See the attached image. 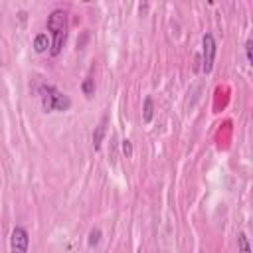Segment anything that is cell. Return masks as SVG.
<instances>
[{
  "mask_svg": "<svg viewBox=\"0 0 253 253\" xmlns=\"http://www.w3.org/2000/svg\"><path fill=\"white\" fill-rule=\"evenodd\" d=\"M47 30L51 32L49 53L59 55V51L63 49L65 40H67V12L61 10V8L51 10L49 16H47Z\"/></svg>",
  "mask_w": 253,
  "mask_h": 253,
  "instance_id": "6da1fadb",
  "label": "cell"
},
{
  "mask_svg": "<svg viewBox=\"0 0 253 253\" xmlns=\"http://www.w3.org/2000/svg\"><path fill=\"white\" fill-rule=\"evenodd\" d=\"M38 95H40V103L42 109L45 113H53V111H67L71 107V99L61 93L55 85L49 83H40L38 85Z\"/></svg>",
  "mask_w": 253,
  "mask_h": 253,
  "instance_id": "7a4b0ae2",
  "label": "cell"
},
{
  "mask_svg": "<svg viewBox=\"0 0 253 253\" xmlns=\"http://www.w3.org/2000/svg\"><path fill=\"white\" fill-rule=\"evenodd\" d=\"M215 51H217L215 38H213L211 32H206V34L202 36V53H200V59H202V71H204V73H210V71L213 69Z\"/></svg>",
  "mask_w": 253,
  "mask_h": 253,
  "instance_id": "3957f363",
  "label": "cell"
},
{
  "mask_svg": "<svg viewBox=\"0 0 253 253\" xmlns=\"http://www.w3.org/2000/svg\"><path fill=\"white\" fill-rule=\"evenodd\" d=\"M30 235L22 225H16L10 233V253H28Z\"/></svg>",
  "mask_w": 253,
  "mask_h": 253,
  "instance_id": "277c9868",
  "label": "cell"
},
{
  "mask_svg": "<svg viewBox=\"0 0 253 253\" xmlns=\"http://www.w3.org/2000/svg\"><path fill=\"white\" fill-rule=\"evenodd\" d=\"M107 123H109V115H103L101 123L95 126V132H93V146L95 148H99L103 144V138H105V132H107Z\"/></svg>",
  "mask_w": 253,
  "mask_h": 253,
  "instance_id": "5b68a950",
  "label": "cell"
},
{
  "mask_svg": "<svg viewBox=\"0 0 253 253\" xmlns=\"http://www.w3.org/2000/svg\"><path fill=\"white\" fill-rule=\"evenodd\" d=\"M154 117V101L150 95L144 97V103H142V121L144 123H150Z\"/></svg>",
  "mask_w": 253,
  "mask_h": 253,
  "instance_id": "8992f818",
  "label": "cell"
},
{
  "mask_svg": "<svg viewBox=\"0 0 253 253\" xmlns=\"http://www.w3.org/2000/svg\"><path fill=\"white\" fill-rule=\"evenodd\" d=\"M49 45H51V40L47 38V34H38V36L34 38V49H36L38 53H43Z\"/></svg>",
  "mask_w": 253,
  "mask_h": 253,
  "instance_id": "52a82bcc",
  "label": "cell"
},
{
  "mask_svg": "<svg viewBox=\"0 0 253 253\" xmlns=\"http://www.w3.org/2000/svg\"><path fill=\"white\" fill-rule=\"evenodd\" d=\"M237 249H239V253H251L249 239H247V233H245V231H241V233L237 235Z\"/></svg>",
  "mask_w": 253,
  "mask_h": 253,
  "instance_id": "ba28073f",
  "label": "cell"
},
{
  "mask_svg": "<svg viewBox=\"0 0 253 253\" xmlns=\"http://www.w3.org/2000/svg\"><path fill=\"white\" fill-rule=\"evenodd\" d=\"M81 91H83L87 97H89V95H93V91H95V79H93L91 75L81 83Z\"/></svg>",
  "mask_w": 253,
  "mask_h": 253,
  "instance_id": "9c48e42d",
  "label": "cell"
},
{
  "mask_svg": "<svg viewBox=\"0 0 253 253\" xmlns=\"http://www.w3.org/2000/svg\"><path fill=\"white\" fill-rule=\"evenodd\" d=\"M99 241H101V229H99V227H95V229H91V233H89L87 245H89V247H95Z\"/></svg>",
  "mask_w": 253,
  "mask_h": 253,
  "instance_id": "30bf717a",
  "label": "cell"
},
{
  "mask_svg": "<svg viewBox=\"0 0 253 253\" xmlns=\"http://www.w3.org/2000/svg\"><path fill=\"white\" fill-rule=\"evenodd\" d=\"M123 154H125L126 158H130V156H132V142H130L128 138H125V140H123Z\"/></svg>",
  "mask_w": 253,
  "mask_h": 253,
  "instance_id": "8fae6325",
  "label": "cell"
},
{
  "mask_svg": "<svg viewBox=\"0 0 253 253\" xmlns=\"http://www.w3.org/2000/svg\"><path fill=\"white\" fill-rule=\"evenodd\" d=\"M251 45H253V42H251V38H247V42H245V57H247L249 63L253 61V57H251Z\"/></svg>",
  "mask_w": 253,
  "mask_h": 253,
  "instance_id": "7c38bea8",
  "label": "cell"
}]
</instances>
